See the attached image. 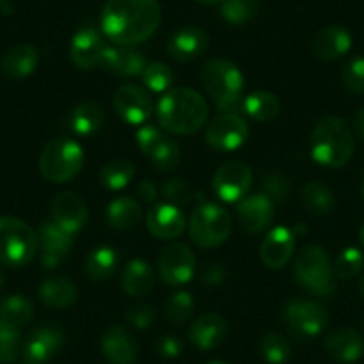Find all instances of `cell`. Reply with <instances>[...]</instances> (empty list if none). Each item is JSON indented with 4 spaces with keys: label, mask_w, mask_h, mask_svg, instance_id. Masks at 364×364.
<instances>
[{
    "label": "cell",
    "mask_w": 364,
    "mask_h": 364,
    "mask_svg": "<svg viewBox=\"0 0 364 364\" xmlns=\"http://www.w3.org/2000/svg\"><path fill=\"white\" fill-rule=\"evenodd\" d=\"M200 80L220 111H237L243 95V73L227 59H211L204 65Z\"/></svg>",
    "instance_id": "cell-4"
},
{
    "label": "cell",
    "mask_w": 364,
    "mask_h": 364,
    "mask_svg": "<svg viewBox=\"0 0 364 364\" xmlns=\"http://www.w3.org/2000/svg\"><path fill=\"white\" fill-rule=\"evenodd\" d=\"M22 350L20 328L0 323V363H13Z\"/></svg>",
    "instance_id": "cell-43"
},
{
    "label": "cell",
    "mask_w": 364,
    "mask_h": 364,
    "mask_svg": "<svg viewBox=\"0 0 364 364\" xmlns=\"http://www.w3.org/2000/svg\"><path fill=\"white\" fill-rule=\"evenodd\" d=\"M325 352L343 364L357 363L364 355V338L350 327L336 328L325 338Z\"/></svg>",
    "instance_id": "cell-23"
},
{
    "label": "cell",
    "mask_w": 364,
    "mask_h": 364,
    "mask_svg": "<svg viewBox=\"0 0 364 364\" xmlns=\"http://www.w3.org/2000/svg\"><path fill=\"white\" fill-rule=\"evenodd\" d=\"M6 2H8V0H0V4H6Z\"/></svg>",
    "instance_id": "cell-58"
},
{
    "label": "cell",
    "mask_w": 364,
    "mask_h": 364,
    "mask_svg": "<svg viewBox=\"0 0 364 364\" xmlns=\"http://www.w3.org/2000/svg\"><path fill=\"white\" fill-rule=\"evenodd\" d=\"M296 281L302 288L318 296L334 293V272L327 250L318 245H307L299 252L293 266Z\"/></svg>",
    "instance_id": "cell-6"
},
{
    "label": "cell",
    "mask_w": 364,
    "mask_h": 364,
    "mask_svg": "<svg viewBox=\"0 0 364 364\" xmlns=\"http://www.w3.org/2000/svg\"><path fill=\"white\" fill-rule=\"evenodd\" d=\"M113 106L118 117L129 125H145L154 113L152 97L136 84H124L114 91Z\"/></svg>",
    "instance_id": "cell-13"
},
{
    "label": "cell",
    "mask_w": 364,
    "mask_h": 364,
    "mask_svg": "<svg viewBox=\"0 0 364 364\" xmlns=\"http://www.w3.org/2000/svg\"><path fill=\"white\" fill-rule=\"evenodd\" d=\"M275 215L273 200L266 193L247 195L237 202V218L241 229L247 234H259L268 229Z\"/></svg>",
    "instance_id": "cell-15"
},
{
    "label": "cell",
    "mask_w": 364,
    "mask_h": 364,
    "mask_svg": "<svg viewBox=\"0 0 364 364\" xmlns=\"http://www.w3.org/2000/svg\"><path fill=\"white\" fill-rule=\"evenodd\" d=\"M125 320L131 327L146 331L156 321V309L149 304H138V306H132L125 311Z\"/></svg>",
    "instance_id": "cell-47"
},
{
    "label": "cell",
    "mask_w": 364,
    "mask_h": 364,
    "mask_svg": "<svg viewBox=\"0 0 364 364\" xmlns=\"http://www.w3.org/2000/svg\"><path fill=\"white\" fill-rule=\"evenodd\" d=\"M227 272L220 262H208L200 272V282L204 286H220L225 279Z\"/></svg>",
    "instance_id": "cell-50"
},
{
    "label": "cell",
    "mask_w": 364,
    "mask_h": 364,
    "mask_svg": "<svg viewBox=\"0 0 364 364\" xmlns=\"http://www.w3.org/2000/svg\"><path fill=\"white\" fill-rule=\"evenodd\" d=\"M163 138L164 134L161 132L159 127H156V125L145 124L136 131V143H138L139 150H141L146 157L152 154V150L159 145Z\"/></svg>",
    "instance_id": "cell-48"
},
{
    "label": "cell",
    "mask_w": 364,
    "mask_h": 364,
    "mask_svg": "<svg viewBox=\"0 0 364 364\" xmlns=\"http://www.w3.org/2000/svg\"><path fill=\"white\" fill-rule=\"evenodd\" d=\"M252 188V170L243 161H227L213 177V191L220 200L237 204Z\"/></svg>",
    "instance_id": "cell-12"
},
{
    "label": "cell",
    "mask_w": 364,
    "mask_h": 364,
    "mask_svg": "<svg viewBox=\"0 0 364 364\" xmlns=\"http://www.w3.org/2000/svg\"><path fill=\"white\" fill-rule=\"evenodd\" d=\"M284 320L289 332L299 339L320 336L328 323L325 306L311 299H293L284 307Z\"/></svg>",
    "instance_id": "cell-9"
},
{
    "label": "cell",
    "mask_w": 364,
    "mask_h": 364,
    "mask_svg": "<svg viewBox=\"0 0 364 364\" xmlns=\"http://www.w3.org/2000/svg\"><path fill=\"white\" fill-rule=\"evenodd\" d=\"M106 122V113L97 102H82L72 111L68 125L72 132L79 138H91L102 129Z\"/></svg>",
    "instance_id": "cell-30"
},
{
    "label": "cell",
    "mask_w": 364,
    "mask_h": 364,
    "mask_svg": "<svg viewBox=\"0 0 364 364\" xmlns=\"http://www.w3.org/2000/svg\"><path fill=\"white\" fill-rule=\"evenodd\" d=\"M259 353L268 364H288L291 359V346L277 332H268L259 341Z\"/></svg>",
    "instance_id": "cell-38"
},
{
    "label": "cell",
    "mask_w": 364,
    "mask_h": 364,
    "mask_svg": "<svg viewBox=\"0 0 364 364\" xmlns=\"http://www.w3.org/2000/svg\"><path fill=\"white\" fill-rule=\"evenodd\" d=\"M359 295H360V299L364 300V277L360 279V282H359Z\"/></svg>",
    "instance_id": "cell-54"
},
{
    "label": "cell",
    "mask_w": 364,
    "mask_h": 364,
    "mask_svg": "<svg viewBox=\"0 0 364 364\" xmlns=\"http://www.w3.org/2000/svg\"><path fill=\"white\" fill-rule=\"evenodd\" d=\"M154 350H156L157 355L163 357V359H175V357L181 355L182 350H184V343H182V339L178 338V336L168 334L157 339L156 345H154Z\"/></svg>",
    "instance_id": "cell-49"
},
{
    "label": "cell",
    "mask_w": 364,
    "mask_h": 364,
    "mask_svg": "<svg viewBox=\"0 0 364 364\" xmlns=\"http://www.w3.org/2000/svg\"><path fill=\"white\" fill-rule=\"evenodd\" d=\"M118 266V254L113 247L100 245L90 252L84 272L93 282H104L111 277Z\"/></svg>",
    "instance_id": "cell-33"
},
{
    "label": "cell",
    "mask_w": 364,
    "mask_h": 364,
    "mask_svg": "<svg viewBox=\"0 0 364 364\" xmlns=\"http://www.w3.org/2000/svg\"><path fill=\"white\" fill-rule=\"evenodd\" d=\"M157 122L171 134H193L209 117V106L204 97L191 87H175L166 91L156 107Z\"/></svg>",
    "instance_id": "cell-2"
},
{
    "label": "cell",
    "mask_w": 364,
    "mask_h": 364,
    "mask_svg": "<svg viewBox=\"0 0 364 364\" xmlns=\"http://www.w3.org/2000/svg\"><path fill=\"white\" fill-rule=\"evenodd\" d=\"M65 343V334L58 327H40L29 334L22 346V357L26 364H47Z\"/></svg>",
    "instance_id": "cell-14"
},
{
    "label": "cell",
    "mask_w": 364,
    "mask_h": 364,
    "mask_svg": "<svg viewBox=\"0 0 364 364\" xmlns=\"http://www.w3.org/2000/svg\"><path fill=\"white\" fill-rule=\"evenodd\" d=\"M52 222L73 236L87 222L86 202L73 191L59 193L52 202Z\"/></svg>",
    "instance_id": "cell-18"
},
{
    "label": "cell",
    "mask_w": 364,
    "mask_h": 364,
    "mask_svg": "<svg viewBox=\"0 0 364 364\" xmlns=\"http://www.w3.org/2000/svg\"><path fill=\"white\" fill-rule=\"evenodd\" d=\"M360 243H363V247H364V223H363V227H360Z\"/></svg>",
    "instance_id": "cell-56"
},
{
    "label": "cell",
    "mask_w": 364,
    "mask_h": 364,
    "mask_svg": "<svg viewBox=\"0 0 364 364\" xmlns=\"http://www.w3.org/2000/svg\"><path fill=\"white\" fill-rule=\"evenodd\" d=\"M197 2H200V4H205V6H211V4H222L223 0H197Z\"/></svg>",
    "instance_id": "cell-53"
},
{
    "label": "cell",
    "mask_w": 364,
    "mask_h": 364,
    "mask_svg": "<svg viewBox=\"0 0 364 364\" xmlns=\"http://www.w3.org/2000/svg\"><path fill=\"white\" fill-rule=\"evenodd\" d=\"M161 195L171 205H186L191 200V186L184 178H170L161 188Z\"/></svg>",
    "instance_id": "cell-45"
},
{
    "label": "cell",
    "mask_w": 364,
    "mask_h": 364,
    "mask_svg": "<svg viewBox=\"0 0 364 364\" xmlns=\"http://www.w3.org/2000/svg\"><path fill=\"white\" fill-rule=\"evenodd\" d=\"M146 227L157 240H175L186 227L184 213L171 204H156L146 215Z\"/></svg>",
    "instance_id": "cell-22"
},
{
    "label": "cell",
    "mask_w": 364,
    "mask_h": 364,
    "mask_svg": "<svg viewBox=\"0 0 364 364\" xmlns=\"http://www.w3.org/2000/svg\"><path fill=\"white\" fill-rule=\"evenodd\" d=\"M106 45L102 34L93 27H84L77 31L70 41V58L73 65L80 70H91L100 65Z\"/></svg>",
    "instance_id": "cell-19"
},
{
    "label": "cell",
    "mask_w": 364,
    "mask_h": 364,
    "mask_svg": "<svg viewBox=\"0 0 364 364\" xmlns=\"http://www.w3.org/2000/svg\"><path fill=\"white\" fill-rule=\"evenodd\" d=\"M209 47V36L197 26H186L175 31L166 43L170 58L181 63H190L205 54Z\"/></svg>",
    "instance_id": "cell-16"
},
{
    "label": "cell",
    "mask_w": 364,
    "mask_h": 364,
    "mask_svg": "<svg viewBox=\"0 0 364 364\" xmlns=\"http://www.w3.org/2000/svg\"><path fill=\"white\" fill-rule=\"evenodd\" d=\"M40 241L33 227L15 216H0V264L22 268L38 254Z\"/></svg>",
    "instance_id": "cell-5"
},
{
    "label": "cell",
    "mask_w": 364,
    "mask_h": 364,
    "mask_svg": "<svg viewBox=\"0 0 364 364\" xmlns=\"http://www.w3.org/2000/svg\"><path fill=\"white\" fill-rule=\"evenodd\" d=\"M122 288L134 299L146 296L154 288V272L143 259H132L125 264L122 273Z\"/></svg>",
    "instance_id": "cell-28"
},
{
    "label": "cell",
    "mask_w": 364,
    "mask_h": 364,
    "mask_svg": "<svg viewBox=\"0 0 364 364\" xmlns=\"http://www.w3.org/2000/svg\"><path fill=\"white\" fill-rule=\"evenodd\" d=\"M352 125H353V131H355L357 138H359L360 141H364V107H360V109L353 114Z\"/></svg>",
    "instance_id": "cell-52"
},
{
    "label": "cell",
    "mask_w": 364,
    "mask_h": 364,
    "mask_svg": "<svg viewBox=\"0 0 364 364\" xmlns=\"http://www.w3.org/2000/svg\"><path fill=\"white\" fill-rule=\"evenodd\" d=\"M241 109L255 122H269L281 111V100L272 91H254L241 100Z\"/></svg>",
    "instance_id": "cell-32"
},
{
    "label": "cell",
    "mask_w": 364,
    "mask_h": 364,
    "mask_svg": "<svg viewBox=\"0 0 364 364\" xmlns=\"http://www.w3.org/2000/svg\"><path fill=\"white\" fill-rule=\"evenodd\" d=\"M195 309V300L190 291H178L166 302V318L170 323L182 325L190 320Z\"/></svg>",
    "instance_id": "cell-40"
},
{
    "label": "cell",
    "mask_w": 364,
    "mask_h": 364,
    "mask_svg": "<svg viewBox=\"0 0 364 364\" xmlns=\"http://www.w3.org/2000/svg\"><path fill=\"white\" fill-rule=\"evenodd\" d=\"M41 302L52 309H66L77 300V286L68 277H48L38 288Z\"/></svg>",
    "instance_id": "cell-29"
},
{
    "label": "cell",
    "mask_w": 364,
    "mask_h": 364,
    "mask_svg": "<svg viewBox=\"0 0 364 364\" xmlns=\"http://www.w3.org/2000/svg\"><path fill=\"white\" fill-rule=\"evenodd\" d=\"M40 63V52L34 45L20 43L9 48L2 59V72L9 79H26L36 70Z\"/></svg>",
    "instance_id": "cell-27"
},
{
    "label": "cell",
    "mask_w": 364,
    "mask_h": 364,
    "mask_svg": "<svg viewBox=\"0 0 364 364\" xmlns=\"http://www.w3.org/2000/svg\"><path fill=\"white\" fill-rule=\"evenodd\" d=\"M34 316V306L27 296L9 295L0 299V323L22 328L31 323Z\"/></svg>",
    "instance_id": "cell-34"
},
{
    "label": "cell",
    "mask_w": 364,
    "mask_h": 364,
    "mask_svg": "<svg viewBox=\"0 0 364 364\" xmlns=\"http://www.w3.org/2000/svg\"><path fill=\"white\" fill-rule=\"evenodd\" d=\"M106 220L113 229H134L141 220V204L132 197H117L107 204Z\"/></svg>",
    "instance_id": "cell-31"
},
{
    "label": "cell",
    "mask_w": 364,
    "mask_h": 364,
    "mask_svg": "<svg viewBox=\"0 0 364 364\" xmlns=\"http://www.w3.org/2000/svg\"><path fill=\"white\" fill-rule=\"evenodd\" d=\"M84 166V150L75 139L59 138L47 143L40 156V171L48 182L63 184L80 173Z\"/></svg>",
    "instance_id": "cell-7"
},
{
    "label": "cell",
    "mask_w": 364,
    "mask_h": 364,
    "mask_svg": "<svg viewBox=\"0 0 364 364\" xmlns=\"http://www.w3.org/2000/svg\"><path fill=\"white\" fill-rule=\"evenodd\" d=\"M100 350L111 364H134L139 353L134 336L120 325H114L104 332Z\"/></svg>",
    "instance_id": "cell-20"
},
{
    "label": "cell",
    "mask_w": 364,
    "mask_h": 364,
    "mask_svg": "<svg viewBox=\"0 0 364 364\" xmlns=\"http://www.w3.org/2000/svg\"><path fill=\"white\" fill-rule=\"evenodd\" d=\"M364 266V255L359 248L348 247L338 255L334 264V272L338 275V279L341 281H350L357 275V273L363 269Z\"/></svg>",
    "instance_id": "cell-42"
},
{
    "label": "cell",
    "mask_w": 364,
    "mask_h": 364,
    "mask_svg": "<svg viewBox=\"0 0 364 364\" xmlns=\"http://www.w3.org/2000/svg\"><path fill=\"white\" fill-rule=\"evenodd\" d=\"M208 364H229V363H225V360H211V363Z\"/></svg>",
    "instance_id": "cell-57"
},
{
    "label": "cell",
    "mask_w": 364,
    "mask_h": 364,
    "mask_svg": "<svg viewBox=\"0 0 364 364\" xmlns=\"http://www.w3.org/2000/svg\"><path fill=\"white\" fill-rule=\"evenodd\" d=\"M41 248V264L45 269H54L68 257L73 247V236L65 232L54 222H45L38 232Z\"/></svg>",
    "instance_id": "cell-17"
},
{
    "label": "cell",
    "mask_w": 364,
    "mask_h": 364,
    "mask_svg": "<svg viewBox=\"0 0 364 364\" xmlns=\"http://www.w3.org/2000/svg\"><path fill=\"white\" fill-rule=\"evenodd\" d=\"M100 66H104L109 72L118 73V75L136 77L141 75L146 61L132 47H118L117 45V47H106L102 59H100Z\"/></svg>",
    "instance_id": "cell-26"
},
{
    "label": "cell",
    "mask_w": 364,
    "mask_h": 364,
    "mask_svg": "<svg viewBox=\"0 0 364 364\" xmlns=\"http://www.w3.org/2000/svg\"><path fill=\"white\" fill-rule=\"evenodd\" d=\"M363 197H364V181H363Z\"/></svg>",
    "instance_id": "cell-59"
},
{
    "label": "cell",
    "mask_w": 364,
    "mask_h": 364,
    "mask_svg": "<svg viewBox=\"0 0 364 364\" xmlns=\"http://www.w3.org/2000/svg\"><path fill=\"white\" fill-rule=\"evenodd\" d=\"M343 84L352 95H364V58H352L341 72Z\"/></svg>",
    "instance_id": "cell-44"
},
{
    "label": "cell",
    "mask_w": 364,
    "mask_h": 364,
    "mask_svg": "<svg viewBox=\"0 0 364 364\" xmlns=\"http://www.w3.org/2000/svg\"><path fill=\"white\" fill-rule=\"evenodd\" d=\"M311 48L320 61H334L352 48V36L341 26L323 27L313 38Z\"/></svg>",
    "instance_id": "cell-24"
},
{
    "label": "cell",
    "mask_w": 364,
    "mask_h": 364,
    "mask_svg": "<svg viewBox=\"0 0 364 364\" xmlns=\"http://www.w3.org/2000/svg\"><path fill=\"white\" fill-rule=\"evenodd\" d=\"M295 252V234L288 227H273L261 245V259L264 266L279 269L289 262Z\"/></svg>",
    "instance_id": "cell-21"
},
{
    "label": "cell",
    "mask_w": 364,
    "mask_h": 364,
    "mask_svg": "<svg viewBox=\"0 0 364 364\" xmlns=\"http://www.w3.org/2000/svg\"><path fill=\"white\" fill-rule=\"evenodd\" d=\"M161 23L157 0H107L100 16L104 36L118 47H134L149 40Z\"/></svg>",
    "instance_id": "cell-1"
},
{
    "label": "cell",
    "mask_w": 364,
    "mask_h": 364,
    "mask_svg": "<svg viewBox=\"0 0 364 364\" xmlns=\"http://www.w3.org/2000/svg\"><path fill=\"white\" fill-rule=\"evenodd\" d=\"M302 204L311 215L325 216L334 208V195L331 188L320 181H313L306 184L302 190Z\"/></svg>",
    "instance_id": "cell-35"
},
{
    "label": "cell",
    "mask_w": 364,
    "mask_h": 364,
    "mask_svg": "<svg viewBox=\"0 0 364 364\" xmlns=\"http://www.w3.org/2000/svg\"><path fill=\"white\" fill-rule=\"evenodd\" d=\"M250 129L236 111H222L205 129V143L216 152H234L247 143Z\"/></svg>",
    "instance_id": "cell-10"
},
{
    "label": "cell",
    "mask_w": 364,
    "mask_h": 364,
    "mask_svg": "<svg viewBox=\"0 0 364 364\" xmlns=\"http://www.w3.org/2000/svg\"><path fill=\"white\" fill-rule=\"evenodd\" d=\"M257 0H223L220 4V15L230 26H245L257 16Z\"/></svg>",
    "instance_id": "cell-37"
},
{
    "label": "cell",
    "mask_w": 364,
    "mask_h": 364,
    "mask_svg": "<svg viewBox=\"0 0 364 364\" xmlns=\"http://www.w3.org/2000/svg\"><path fill=\"white\" fill-rule=\"evenodd\" d=\"M227 336V321L218 313H204L193 321L190 328V341L198 350L218 348Z\"/></svg>",
    "instance_id": "cell-25"
},
{
    "label": "cell",
    "mask_w": 364,
    "mask_h": 364,
    "mask_svg": "<svg viewBox=\"0 0 364 364\" xmlns=\"http://www.w3.org/2000/svg\"><path fill=\"white\" fill-rule=\"evenodd\" d=\"M138 195L143 202H146V204H154V202L157 200V188L154 186V182L143 181L139 182Z\"/></svg>",
    "instance_id": "cell-51"
},
{
    "label": "cell",
    "mask_w": 364,
    "mask_h": 364,
    "mask_svg": "<svg viewBox=\"0 0 364 364\" xmlns=\"http://www.w3.org/2000/svg\"><path fill=\"white\" fill-rule=\"evenodd\" d=\"M149 157L157 170L170 171L173 170V168H177V164L181 163V149H178V145L173 139L164 136V138L161 139L159 145L152 150V154H150Z\"/></svg>",
    "instance_id": "cell-41"
},
{
    "label": "cell",
    "mask_w": 364,
    "mask_h": 364,
    "mask_svg": "<svg viewBox=\"0 0 364 364\" xmlns=\"http://www.w3.org/2000/svg\"><path fill=\"white\" fill-rule=\"evenodd\" d=\"M143 84L152 93H166L173 84V72L164 63H150L141 73Z\"/></svg>",
    "instance_id": "cell-39"
},
{
    "label": "cell",
    "mask_w": 364,
    "mask_h": 364,
    "mask_svg": "<svg viewBox=\"0 0 364 364\" xmlns=\"http://www.w3.org/2000/svg\"><path fill=\"white\" fill-rule=\"evenodd\" d=\"M262 188H264L266 195H268L272 200L286 202L288 200L289 193H291V184H289V178L286 175L279 173V171H272L264 177L262 181Z\"/></svg>",
    "instance_id": "cell-46"
},
{
    "label": "cell",
    "mask_w": 364,
    "mask_h": 364,
    "mask_svg": "<svg viewBox=\"0 0 364 364\" xmlns=\"http://www.w3.org/2000/svg\"><path fill=\"white\" fill-rule=\"evenodd\" d=\"M232 230V218L218 204L202 202L190 218V236L202 248H216L225 243Z\"/></svg>",
    "instance_id": "cell-8"
},
{
    "label": "cell",
    "mask_w": 364,
    "mask_h": 364,
    "mask_svg": "<svg viewBox=\"0 0 364 364\" xmlns=\"http://www.w3.org/2000/svg\"><path fill=\"white\" fill-rule=\"evenodd\" d=\"M6 277H4V273H2V269H0V288H2V284H4Z\"/></svg>",
    "instance_id": "cell-55"
},
{
    "label": "cell",
    "mask_w": 364,
    "mask_h": 364,
    "mask_svg": "<svg viewBox=\"0 0 364 364\" xmlns=\"http://www.w3.org/2000/svg\"><path fill=\"white\" fill-rule=\"evenodd\" d=\"M134 164L129 159H113L100 171V184L109 191H120L134 178Z\"/></svg>",
    "instance_id": "cell-36"
},
{
    "label": "cell",
    "mask_w": 364,
    "mask_h": 364,
    "mask_svg": "<svg viewBox=\"0 0 364 364\" xmlns=\"http://www.w3.org/2000/svg\"><path fill=\"white\" fill-rule=\"evenodd\" d=\"M157 272L161 281L171 288L188 284L197 273V259L193 250L184 243L168 245L157 257Z\"/></svg>",
    "instance_id": "cell-11"
},
{
    "label": "cell",
    "mask_w": 364,
    "mask_h": 364,
    "mask_svg": "<svg viewBox=\"0 0 364 364\" xmlns=\"http://www.w3.org/2000/svg\"><path fill=\"white\" fill-rule=\"evenodd\" d=\"M311 157L325 168H341L352 159L355 150L352 129L343 118H321L311 134Z\"/></svg>",
    "instance_id": "cell-3"
}]
</instances>
